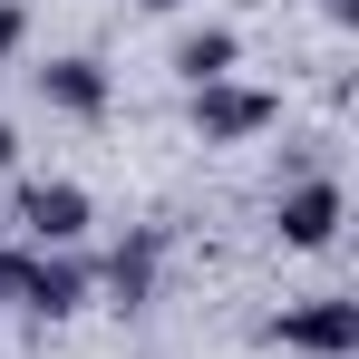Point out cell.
<instances>
[{
  "instance_id": "obj_4",
  "label": "cell",
  "mask_w": 359,
  "mask_h": 359,
  "mask_svg": "<svg viewBox=\"0 0 359 359\" xmlns=\"http://www.w3.org/2000/svg\"><path fill=\"white\" fill-rule=\"evenodd\" d=\"M20 224H29L39 243H78V233H88V194H78V184H29Z\"/></svg>"
},
{
  "instance_id": "obj_3",
  "label": "cell",
  "mask_w": 359,
  "mask_h": 359,
  "mask_svg": "<svg viewBox=\"0 0 359 359\" xmlns=\"http://www.w3.org/2000/svg\"><path fill=\"white\" fill-rule=\"evenodd\" d=\"M330 233H340V184H292V194H282V243L320 252Z\"/></svg>"
},
{
  "instance_id": "obj_5",
  "label": "cell",
  "mask_w": 359,
  "mask_h": 359,
  "mask_svg": "<svg viewBox=\"0 0 359 359\" xmlns=\"http://www.w3.org/2000/svg\"><path fill=\"white\" fill-rule=\"evenodd\" d=\"M39 88H49V107H68V117H97V107H107L97 59H49V68H39Z\"/></svg>"
},
{
  "instance_id": "obj_7",
  "label": "cell",
  "mask_w": 359,
  "mask_h": 359,
  "mask_svg": "<svg viewBox=\"0 0 359 359\" xmlns=\"http://www.w3.org/2000/svg\"><path fill=\"white\" fill-rule=\"evenodd\" d=\"M233 59H243V39H233V29H194V39L175 49V68L194 78V88H214V78H233Z\"/></svg>"
},
{
  "instance_id": "obj_11",
  "label": "cell",
  "mask_w": 359,
  "mask_h": 359,
  "mask_svg": "<svg viewBox=\"0 0 359 359\" xmlns=\"http://www.w3.org/2000/svg\"><path fill=\"white\" fill-rule=\"evenodd\" d=\"M146 10H175V0H146Z\"/></svg>"
},
{
  "instance_id": "obj_10",
  "label": "cell",
  "mask_w": 359,
  "mask_h": 359,
  "mask_svg": "<svg viewBox=\"0 0 359 359\" xmlns=\"http://www.w3.org/2000/svg\"><path fill=\"white\" fill-rule=\"evenodd\" d=\"M10 146H20V136H10V126H0V165H10Z\"/></svg>"
},
{
  "instance_id": "obj_9",
  "label": "cell",
  "mask_w": 359,
  "mask_h": 359,
  "mask_svg": "<svg viewBox=\"0 0 359 359\" xmlns=\"http://www.w3.org/2000/svg\"><path fill=\"white\" fill-rule=\"evenodd\" d=\"M10 282H20V262H10V252H0V292H10Z\"/></svg>"
},
{
  "instance_id": "obj_1",
  "label": "cell",
  "mask_w": 359,
  "mask_h": 359,
  "mask_svg": "<svg viewBox=\"0 0 359 359\" xmlns=\"http://www.w3.org/2000/svg\"><path fill=\"white\" fill-rule=\"evenodd\" d=\"M252 126H272V97H262V88H233V78L194 88V136H204V146H233Z\"/></svg>"
},
{
  "instance_id": "obj_8",
  "label": "cell",
  "mask_w": 359,
  "mask_h": 359,
  "mask_svg": "<svg viewBox=\"0 0 359 359\" xmlns=\"http://www.w3.org/2000/svg\"><path fill=\"white\" fill-rule=\"evenodd\" d=\"M10 49H20V10L0 0V59H10Z\"/></svg>"
},
{
  "instance_id": "obj_2",
  "label": "cell",
  "mask_w": 359,
  "mask_h": 359,
  "mask_svg": "<svg viewBox=\"0 0 359 359\" xmlns=\"http://www.w3.org/2000/svg\"><path fill=\"white\" fill-rule=\"evenodd\" d=\"M282 340H292V350H359V301H311V311H292V320H282Z\"/></svg>"
},
{
  "instance_id": "obj_6",
  "label": "cell",
  "mask_w": 359,
  "mask_h": 359,
  "mask_svg": "<svg viewBox=\"0 0 359 359\" xmlns=\"http://www.w3.org/2000/svg\"><path fill=\"white\" fill-rule=\"evenodd\" d=\"M10 292L29 301V311H49V320H59V311H78V301H88V282H78L68 262H20V282H10Z\"/></svg>"
}]
</instances>
